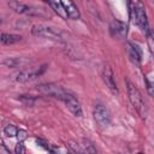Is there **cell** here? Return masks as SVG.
Returning <instances> with one entry per match:
<instances>
[{"label":"cell","mask_w":154,"mask_h":154,"mask_svg":"<svg viewBox=\"0 0 154 154\" xmlns=\"http://www.w3.org/2000/svg\"><path fill=\"white\" fill-rule=\"evenodd\" d=\"M48 5H49L51 8H52L59 17H61L63 19H67V18H69V17H67V13H66V11H65L63 4H61V1H48Z\"/></svg>","instance_id":"cell-14"},{"label":"cell","mask_w":154,"mask_h":154,"mask_svg":"<svg viewBox=\"0 0 154 154\" xmlns=\"http://www.w3.org/2000/svg\"><path fill=\"white\" fill-rule=\"evenodd\" d=\"M83 152L84 154H97L96 147L90 141H85V140H83Z\"/></svg>","instance_id":"cell-16"},{"label":"cell","mask_w":154,"mask_h":154,"mask_svg":"<svg viewBox=\"0 0 154 154\" xmlns=\"http://www.w3.org/2000/svg\"><path fill=\"white\" fill-rule=\"evenodd\" d=\"M14 152H16V154H25V147H24V144L22 142H18V144L14 148Z\"/></svg>","instance_id":"cell-21"},{"label":"cell","mask_w":154,"mask_h":154,"mask_svg":"<svg viewBox=\"0 0 154 154\" xmlns=\"http://www.w3.org/2000/svg\"><path fill=\"white\" fill-rule=\"evenodd\" d=\"M65 105H66V107L70 109V112L73 116L82 117V107H81V103H79V101L72 94L67 97V100L65 101Z\"/></svg>","instance_id":"cell-11"},{"label":"cell","mask_w":154,"mask_h":154,"mask_svg":"<svg viewBox=\"0 0 154 154\" xmlns=\"http://www.w3.org/2000/svg\"><path fill=\"white\" fill-rule=\"evenodd\" d=\"M144 82H146V85H147V90H148V94L150 96H153V83L148 81L147 77H144Z\"/></svg>","instance_id":"cell-22"},{"label":"cell","mask_w":154,"mask_h":154,"mask_svg":"<svg viewBox=\"0 0 154 154\" xmlns=\"http://www.w3.org/2000/svg\"><path fill=\"white\" fill-rule=\"evenodd\" d=\"M1 23H2V19H1V18H0V25H1Z\"/></svg>","instance_id":"cell-24"},{"label":"cell","mask_w":154,"mask_h":154,"mask_svg":"<svg viewBox=\"0 0 154 154\" xmlns=\"http://www.w3.org/2000/svg\"><path fill=\"white\" fill-rule=\"evenodd\" d=\"M61 4L64 6V8H65L69 18H71V19H78L81 17V13L78 11V7H77V5L75 2L67 0V1H61Z\"/></svg>","instance_id":"cell-12"},{"label":"cell","mask_w":154,"mask_h":154,"mask_svg":"<svg viewBox=\"0 0 154 154\" xmlns=\"http://www.w3.org/2000/svg\"><path fill=\"white\" fill-rule=\"evenodd\" d=\"M20 41H22L20 35L0 32V45H14V43L20 42Z\"/></svg>","instance_id":"cell-13"},{"label":"cell","mask_w":154,"mask_h":154,"mask_svg":"<svg viewBox=\"0 0 154 154\" xmlns=\"http://www.w3.org/2000/svg\"><path fill=\"white\" fill-rule=\"evenodd\" d=\"M4 131H5V135H6V136H8V137H16L18 129H17L14 125L8 124V125H6V128L4 129Z\"/></svg>","instance_id":"cell-18"},{"label":"cell","mask_w":154,"mask_h":154,"mask_svg":"<svg viewBox=\"0 0 154 154\" xmlns=\"http://www.w3.org/2000/svg\"><path fill=\"white\" fill-rule=\"evenodd\" d=\"M26 60L25 59H22V58H6L4 60L0 61L1 65L6 66V67H18L20 65H23Z\"/></svg>","instance_id":"cell-15"},{"label":"cell","mask_w":154,"mask_h":154,"mask_svg":"<svg viewBox=\"0 0 154 154\" xmlns=\"http://www.w3.org/2000/svg\"><path fill=\"white\" fill-rule=\"evenodd\" d=\"M102 78H103V82L106 83V85L109 88V90L113 94H118V87H117V83H116V79H114V73H113V71H112L109 65H105L103 66Z\"/></svg>","instance_id":"cell-9"},{"label":"cell","mask_w":154,"mask_h":154,"mask_svg":"<svg viewBox=\"0 0 154 154\" xmlns=\"http://www.w3.org/2000/svg\"><path fill=\"white\" fill-rule=\"evenodd\" d=\"M8 6L17 13H22V14H26V16H31V17H42V18H49L51 13L38 6H34V5H28L24 2H19V1H10Z\"/></svg>","instance_id":"cell-3"},{"label":"cell","mask_w":154,"mask_h":154,"mask_svg":"<svg viewBox=\"0 0 154 154\" xmlns=\"http://www.w3.org/2000/svg\"><path fill=\"white\" fill-rule=\"evenodd\" d=\"M51 149V152H52V154H70L65 148H63V147H52V148H49Z\"/></svg>","instance_id":"cell-19"},{"label":"cell","mask_w":154,"mask_h":154,"mask_svg":"<svg viewBox=\"0 0 154 154\" xmlns=\"http://www.w3.org/2000/svg\"><path fill=\"white\" fill-rule=\"evenodd\" d=\"M37 90L45 95L55 97L58 100H61L63 102H65L67 100V97L71 95V93H69L66 89H64L61 85L54 84V83H42L37 85Z\"/></svg>","instance_id":"cell-5"},{"label":"cell","mask_w":154,"mask_h":154,"mask_svg":"<svg viewBox=\"0 0 154 154\" xmlns=\"http://www.w3.org/2000/svg\"><path fill=\"white\" fill-rule=\"evenodd\" d=\"M93 116H94L95 122H96L100 126H102V128L108 126L109 123H111V113H109L108 108L105 107V106L101 105V103L95 105L94 111H93Z\"/></svg>","instance_id":"cell-7"},{"label":"cell","mask_w":154,"mask_h":154,"mask_svg":"<svg viewBox=\"0 0 154 154\" xmlns=\"http://www.w3.org/2000/svg\"><path fill=\"white\" fill-rule=\"evenodd\" d=\"M126 87H128V95H129V100H130L131 105L137 111V113L141 116V118H143V119L147 118V116H148V108L146 106V102H144V100H143L140 90L128 78H126Z\"/></svg>","instance_id":"cell-2"},{"label":"cell","mask_w":154,"mask_h":154,"mask_svg":"<svg viewBox=\"0 0 154 154\" xmlns=\"http://www.w3.org/2000/svg\"><path fill=\"white\" fill-rule=\"evenodd\" d=\"M47 69V65L43 64L41 66H37V67H26V69H23L20 70L17 75H16V81L17 82H20V83H24V82H28L30 79H34L38 76H41Z\"/></svg>","instance_id":"cell-6"},{"label":"cell","mask_w":154,"mask_h":154,"mask_svg":"<svg viewBox=\"0 0 154 154\" xmlns=\"http://www.w3.org/2000/svg\"><path fill=\"white\" fill-rule=\"evenodd\" d=\"M31 34L37 37H45L54 41H63V31L55 26L47 24H35L31 28Z\"/></svg>","instance_id":"cell-4"},{"label":"cell","mask_w":154,"mask_h":154,"mask_svg":"<svg viewBox=\"0 0 154 154\" xmlns=\"http://www.w3.org/2000/svg\"><path fill=\"white\" fill-rule=\"evenodd\" d=\"M18 99H19V101H22L26 106H34L35 102H36V99L30 96V95H20Z\"/></svg>","instance_id":"cell-17"},{"label":"cell","mask_w":154,"mask_h":154,"mask_svg":"<svg viewBox=\"0 0 154 154\" xmlns=\"http://www.w3.org/2000/svg\"><path fill=\"white\" fill-rule=\"evenodd\" d=\"M109 32H111L112 37H116V38H125L126 37V34H128V26H126L125 23L114 19L109 24Z\"/></svg>","instance_id":"cell-8"},{"label":"cell","mask_w":154,"mask_h":154,"mask_svg":"<svg viewBox=\"0 0 154 154\" xmlns=\"http://www.w3.org/2000/svg\"><path fill=\"white\" fill-rule=\"evenodd\" d=\"M138 154H142V153H138Z\"/></svg>","instance_id":"cell-25"},{"label":"cell","mask_w":154,"mask_h":154,"mask_svg":"<svg viewBox=\"0 0 154 154\" xmlns=\"http://www.w3.org/2000/svg\"><path fill=\"white\" fill-rule=\"evenodd\" d=\"M16 137H17V140H18V142H23L26 137H28V132L25 131V130H18L17 131V135H16Z\"/></svg>","instance_id":"cell-20"},{"label":"cell","mask_w":154,"mask_h":154,"mask_svg":"<svg viewBox=\"0 0 154 154\" xmlns=\"http://www.w3.org/2000/svg\"><path fill=\"white\" fill-rule=\"evenodd\" d=\"M129 12H130V19L134 24L138 25L143 32L148 36V38L150 40V29H149V24H148V19H147V14L144 11V7L142 4L140 2H129Z\"/></svg>","instance_id":"cell-1"},{"label":"cell","mask_w":154,"mask_h":154,"mask_svg":"<svg viewBox=\"0 0 154 154\" xmlns=\"http://www.w3.org/2000/svg\"><path fill=\"white\" fill-rule=\"evenodd\" d=\"M126 47H128V54H129L130 60L135 65H140L141 60H142V52H141L140 47L135 43H131V42H128Z\"/></svg>","instance_id":"cell-10"},{"label":"cell","mask_w":154,"mask_h":154,"mask_svg":"<svg viewBox=\"0 0 154 154\" xmlns=\"http://www.w3.org/2000/svg\"><path fill=\"white\" fill-rule=\"evenodd\" d=\"M0 154H11V153H10V150L4 144L0 143Z\"/></svg>","instance_id":"cell-23"}]
</instances>
